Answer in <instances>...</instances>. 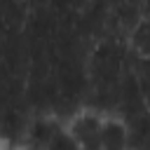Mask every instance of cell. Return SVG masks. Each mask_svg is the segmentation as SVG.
<instances>
[{
  "label": "cell",
  "instance_id": "7a4b0ae2",
  "mask_svg": "<svg viewBox=\"0 0 150 150\" xmlns=\"http://www.w3.org/2000/svg\"><path fill=\"white\" fill-rule=\"evenodd\" d=\"M66 120H61L59 115H54L52 110H38L28 117L26 129H23V138H21V150H47V145L52 143L54 134L59 131V127Z\"/></svg>",
  "mask_w": 150,
  "mask_h": 150
},
{
  "label": "cell",
  "instance_id": "5b68a950",
  "mask_svg": "<svg viewBox=\"0 0 150 150\" xmlns=\"http://www.w3.org/2000/svg\"><path fill=\"white\" fill-rule=\"evenodd\" d=\"M47 150H82L80 148V143L75 141V136L68 131V127H66V122L59 127V131L54 134V138H52V143L47 145Z\"/></svg>",
  "mask_w": 150,
  "mask_h": 150
},
{
  "label": "cell",
  "instance_id": "277c9868",
  "mask_svg": "<svg viewBox=\"0 0 150 150\" xmlns=\"http://www.w3.org/2000/svg\"><path fill=\"white\" fill-rule=\"evenodd\" d=\"M129 47L141 54L150 56V16L138 14L134 23H129Z\"/></svg>",
  "mask_w": 150,
  "mask_h": 150
},
{
  "label": "cell",
  "instance_id": "6da1fadb",
  "mask_svg": "<svg viewBox=\"0 0 150 150\" xmlns=\"http://www.w3.org/2000/svg\"><path fill=\"white\" fill-rule=\"evenodd\" d=\"M103 120L105 115L94 110V108H77L75 112L68 115L66 127L75 136L82 150H101V131H103Z\"/></svg>",
  "mask_w": 150,
  "mask_h": 150
},
{
  "label": "cell",
  "instance_id": "3957f363",
  "mask_svg": "<svg viewBox=\"0 0 150 150\" xmlns=\"http://www.w3.org/2000/svg\"><path fill=\"white\" fill-rule=\"evenodd\" d=\"M101 150H134L129 122L120 115H105L101 131Z\"/></svg>",
  "mask_w": 150,
  "mask_h": 150
}]
</instances>
